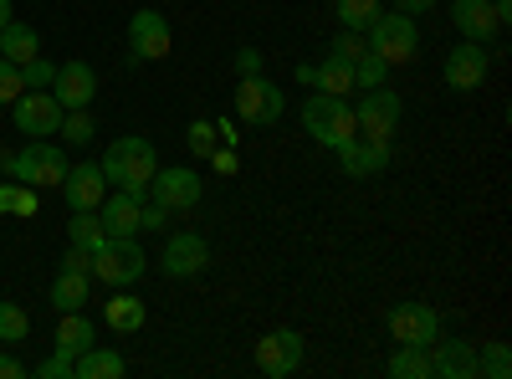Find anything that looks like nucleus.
Wrapping results in <instances>:
<instances>
[{"label": "nucleus", "mask_w": 512, "mask_h": 379, "mask_svg": "<svg viewBox=\"0 0 512 379\" xmlns=\"http://www.w3.org/2000/svg\"><path fill=\"white\" fill-rule=\"evenodd\" d=\"M31 339V313L21 303H0V344H26Z\"/></svg>", "instance_id": "29"}, {"label": "nucleus", "mask_w": 512, "mask_h": 379, "mask_svg": "<svg viewBox=\"0 0 512 379\" xmlns=\"http://www.w3.org/2000/svg\"><path fill=\"white\" fill-rule=\"evenodd\" d=\"M328 52H333V57H344V62H359V57L369 52V47H364V31H338Z\"/></svg>", "instance_id": "35"}, {"label": "nucleus", "mask_w": 512, "mask_h": 379, "mask_svg": "<svg viewBox=\"0 0 512 379\" xmlns=\"http://www.w3.org/2000/svg\"><path fill=\"white\" fill-rule=\"evenodd\" d=\"M123 374V354L118 349H82L77 359H72V379H118Z\"/></svg>", "instance_id": "22"}, {"label": "nucleus", "mask_w": 512, "mask_h": 379, "mask_svg": "<svg viewBox=\"0 0 512 379\" xmlns=\"http://www.w3.org/2000/svg\"><path fill=\"white\" fill-rule=\"evenodd\" d=\"M67 236H72V246H82V251H98V246L108 241V231H103V221H98V210H72Z\"/></svg>", "instance_id": "28"}, {"label": "nucleus", "mask_w": 512, "mask_h": 379, "mask_svg": "<svg viewBox=\"0 0 512 379\" xmlns=\"http://www.w3.org/2000/svg\"><path fill=\"white\" fill-rule=\"evenodd\" d=\"M303 129L323 144V149H344L354 134H359V123H354V108L349 98H333V93H313L303 98Z\"/></svg>", "instance_id": "2"}, {"label": "nucleus", "mask_w": 512, "mask_h": 379, "mask_svg": "<svg viewBox=\"0 0 512 379\" xmlns=\"http://www.w3.org/2000/svg\"><path fill=\"white\" fill-rule=\"evenodd\" d=\"M11 21H16V16H11V0H0V31H6Z\"/></svg>", "instance_id": "49"}, {"label": "nucleus", "mask_w": 512, "mask_h": 379, "mask_svg": "<svg viewBox=\"0 0 512 379\" xmlns=\"http://www.w3.org/2000/svg\"><path fill=\"white\" fill-rule=\"evenodd\" d=\"M62 267H72V272H93V251H82V246H67Z\"/></svg>", "instance_id": "43"}, {"label": "nucleus", "mask_w": 512, "mask_h": 379, "mask_svg": "<svg viewBox=\"0 0 512 379\" xmlns=\"http://www.w3.org/2000/svg\"><path fill=\"white\" fill-rule=\"evenodd\" d=\"M11 200H16V180L0 185V216H11Z\"/></svg>", "instance_id": "47"}, {"label": "nucleus", "mask_w": 512, "mask_h": 379, "mask_svg": "<svg viewBox=\"0 0 512 379\" xmlns=\"http://www.w3.org/2000/svg\"><path fill=\"white\" fill-rule=\"evenodd\" d=\"M41 200H36V185H21L16 180V200H11V216H36Z\"/></svg>", "instance_id": "40"}, {"label": "nucleus", "mask_w": 512, "mask_h": 379, "mask_svg": "<svg viewBox=\"0 0 512 379\" xmlns=\"http://www.w3.org/2000/svg\"><path fill=\"white\" fill-rule=\"evenodd\" d=\"M333 16H338L344 31H369V21L379 16V0H338Z\"/></svg>", "instance_id": "30"}, {"label": "nucleus", "mask_w": 512, "mask_h": 379, "mask_svg": "<svg viewBox=\"0 0 512 379\" xmlns=\"http://www.w3.org/2000/svg\"><path fill=\"white\" fill-rule=\"evenodd\" d=\"M487 67H492V57H487L482 41H461V47L446 52V88H456V93L482 88V82H487Z\"/></svg>", "instance_id": "14"}, {"label": "nucleus", "mask_w": 512, "mask_h": 379, "mask_svg": "<svg viewBox=\"0 0 512 379\" xmlns=\"http://www.w3.org/2000/svg\"><path fill=\"white\" fill-rule=\"evenodd\" d=\"M159 170V159H154V144L139 139V134H128V139H113L108 154H103V180L128 190V195H149V180Z\"/></svg>", "instance_id": "1"}, {"label": "nucleus", "mask_w": 512, "mask_h": 379, "mask_svg": "<svg viewBox=\"0 0 512 379\" xmlns=\"http://www.w3.org/2000/svg\"><path fill=\"white\" fill-rule=\"evenodd\" d=\"M512 374V349L507 344H487L477 354V379H507Z\"/></svg>", "instance_id": "31"}, {"label": "nucleus", "mask_w": 512, "mask_h": 379, "mask_svg": "<svg viewBox=\"0 0 512 379\" xmlns=\"http://www.w3.org/2000/svg\"><path fill=\"white\" fill-rule=\"evenodd\" d=\"M185 144L200 154V159H210V154H216V123H190V134H185Z\"/></svg>", "instance_id": "36"}, {"label": "nucleus", "mask_w": 512, "mask_h": 379, "mask_svg": "<svg viewBox=\"0 0 512 379\" xmlns=\"http://www.w3.org/2000/svg\"><path fill=\"white\" fill-rule=\"evenodd\" d=\"M159 267H164V277H195V272H205L210 267V241L195 236V231H175L164 241Z\"/></svg>", "instance_id": "13"}, {"label": "nucleus", "mask_w": 512, "mask_h": 379, "mask_svg": "<svg viewBox=\"0 0 512 379\" xmlns=\"http://www.w3.org/2000/svg\"><path fill=\"white\" fill-rule=\"evenodd\" d=\"M164 226H169V210L144 195V205H139V231H164Z\"/></svg>", "instance_id": "38"}, {"label": "nucleus", "mask_w": 512, "mask_h": 379, "mask_svg": "<svg viewBox=\"0 0 512 379\" xmlns=\"http://www.w3.org/2000/svg\"><path fill=\"white\" fill-rule=\"evenodd\" d=\"M354 123H359V134L364 139H390L400 129V93L390 88H369L354 108Z\"/></svg>", "instance_id": "11"}, {"label": "nucleus", "mask_w": 512, "mask_h": 379, "mask_svg": "<svg viewBox=\"0 0 512 379\" xmlns=\"http://www.w3.org/2000/svg\"><path fill=\"white\" fill-rule=\"evenodd\" d=\"M303 354H308L303 333H297V328H277V333H267V339L256 344V369H262L267 379H287V374L303 369Z\"/></svg>", "instance_id": "9"}, {"label": "nucleus", "mask_w": 512, "mask_h": 379, "mask_svg": "<svg viewBox=\"0 0 512 379\" xmlns=\"http://www.w3.org/2000/svg\"><path fill=\"white\" fill-rule=\"evenodd\" d=\"M384 77H390V62H379L374 52H364L359 62H354V88H384Z\"/></svg>", "instance_id": "33"}, {"label": "nucleus", "mask_w": 512, "mask_h": 379, "mask_svg": "<svg viewBox=\"0 0 512 379\" xmlns=\"http://www.w3.org/2000/svg\"><path fill=\"white\" fill-rule=\"evenodd\" d=\"M62 190H67V210H98L103 195H108L103 164H72L67 180H62Z\"/></svg>", "instance_id": "17"}, {"label": "nucleus", "mask_w": 512, "mask_h": 379, "mask_svg": "<svg viewBox=\"0 0 512 379\" xmlns=\"http://www.w3.org/2000/svg\"><path fill=\"white\" fill-rule=\"evenodd\" d=\"M41 52V36L26 26V21H11L6 31H0V57L6 62H16V67H26L31 57Z\"/></svg>", "instance_id": "25"}, {"label": "nucleus", "mask_w": 512, "mask_h": 379, "mask_svg": "<svg viewBox=\"0 0 512 379\" xmlns=\"http://www.w3.org/2000/svg\"><path fill=\"white\" fill-rule=\"evenodd\" d=\"M31 374H36V379H72V354H62V349H57L47 364H36Z\"/></svg>", "instance_id": "39"}, {"label": "nucleus", "mask_w": 512, "mask_h": 379, "mask_svg": "<svg viewBox=\"0 0 512 379\" xmlns=\"http://www.w3.org/2000/svg\"><path fill=\"white\" fill-rule=\"evenodd\" d=\"M390 333H395V344H420V349H431L441 339V313L431 303H400L390 313Z\"/></svg>", "instance_id": "12"}, {"label": "nucleus", "mask_w": 512, "mask_h": 379, "mask_svg": "<svg viewBox=\"0 0 512 379\" xmlns=\"http://www.w3.org/2000/svg\"><path fill=\"white\" fill-rule=\"evenodd\" d=\"M57 134L62 139H72V144H93V118H88V108H67L62 113V123H57Z\"/></svg>", "instance_id": "32"}, {"label": "nucleus", "mask_w": 512, "mask_h": 379, "mask_svg": "<svg viewBox=\"0 0 512 379\" xmlns=\"http://www.w3.org/2000/svg\"><path fill=\"white\" fill-rule=\"evenodd\" d=\"M364 47L379 57V62H410L415 52H420V31H415V16H405V11H379L374 21H369V31H364Z\"/></svg>", "instance_id": "3"}, {"label": "nucleus", "mask_w": 512, "mask_h": 379, "mask_svg": "<svg viewBox=\"0 0 512 379\" xmlns=\"http://www.w3.org/2000/svg\"><path fill=\"white\" fill-rule=\"evenodd\" d=\"M139 195H128V190H113V195H103V205H98V221H103V231L108 236H139Z\"/></svg>", "instance_id": "20"}, {"label": "nucleus", "mask_w": 512, "mask_h": 379, "mask_svg": "<svg viewBox=\"0 0 512 379\" xmlns=\"http://www.w3.org/2000/svg\"><path fill=\"white\" fill-rule=\"evenodd\" d=\"M52 77H57V67L41 62V57H31V62L21 67V82H26V88H52Z\"/></svg>", "instance_id": "37"}, {"label": "nucleus", "mask_w": 512, "mask_h": 379, "mask_svg": "<svg viewBox=\"0 0 512 379\" xmlns=\"http://www.w3.org/2000/svg\"><path fill=\"white\" fill-rule=\"evenodd\" d=\"M52 98H57L62 108H88V103L98 98L93 67H88V62H62L57 77H52Z\"/></svg>", "instance_id": "16"}, {"label": "nucleus", "mask_w": 512, "mask_h": 379, "mask_svg": "<svg viewBox=\"0 0 512 379\" xmlns=\"http://www.w3.org/2000/svg\"><path fill=\"white\" fill-rule=\"evenodd\" d=\"M282 108H287V98H282V88L272 77H241L236 82V118L241 123H251V129H272V123L282 118Z\"/></svg>", "instance_id": "5"}, {"label": "nucleus", "mask_w": 512, "mask_h": 379, "mask_svg": "<svg viewBox=\"0 0 512 379\" xmlns=\"http://www.w3.org/2000/svg\"><path fill=\"white\" fill-rule=\"evenodd\" d=\"M236 72L256 77V72H262V52H256V47H236Z\"/></svg>", "instance_id": "41"}, {"label": "nucleus", "mask_w": 512, "mask_h": 379, "mask_svg": "<svg viewBox=\"0 0 512 379\" xmlns=\"http://www.w3.org/2000/svg\"><path fill=\"white\" fill-rule=\"evenodd\" d=\"M338 154V170H344L349 180H369L379 170H390V139H349Z\"/></svg>", "instance_id": "15"}, {"label": "nucleus", "mask_w": 512, "mask_h": 379, "mask_svg": "<svg viewBox=\"0 0 512 379\" xmlns=\"http://www.w3.org/2000/svg\"><path fill=\"white\" fill-rule=\"evenodd\" d=\"M210 164H216V175H236V164H241V159H236V144H226V149L216 144V154H210Z\"/></svg>", "instance_id": "42"}, {"label": "nucleus", "mask_w": 512, "mask_h": 379, "mask_svg": "<svg viewBox=\"0 0 512 379\" xmlns=\"http://www.w3.org/2000/svg\"><path fill=\"white\" fill-rule=\"evenodd\" d=\"M26 374H31V369H26L16 354H0V379H26Z\"/></svg>", "instance_id": "44"}, {"label": "nucleus", "mask_w": 512, "mask_h": 379, "mask_svg": "<svg viewBox=\"0 0 512 379\" xmlns=\"http://www.w3.org/2000/svg\"><path fill=\"white\" fill-rule=\"evenodd\" d=\"M67 154H62V144H47V139H31L21 154H16V170H11V180H21V185H36V190H47V185H62L67 180Z\"/></svg>", "instance_id": "6"}, {"label": "nucleus", "mask_w": 512, "mask_h": 379, "mask_svg": "<svg viewBox=\"0 0 512 379\" xmlns=\"http://www.w3.org/2000/svg\"><path fill=\"white\" fill-rule=\"evenodd\" d=\"M149 257H144V246L134 236H108L98 251H93V277L108 282V287H134L144 277Z\"/></svg>", "instance_id": "4"}, {"label": "nucleus", "mask_w": 512, "mask_h": 379, "mask_svg": "<svg viewBox=\"0 0 512 379\" xmlns=\"http://www.w3.org/2000/svg\"><path fill=\"white\" fill-rule=\"evenodd\" d=\"M390 374H395V379H436V374H431V349L400 344V349L390 354Z\"/></svg>", "instance_id": "27"}, {"label": "nucleus", "mask_w": 512, "mask_h": 379, "mask_svg": "<svg viewBox=\"0 0 512 379\" xmlns=\"http://www.w3.org/2000/svg\"><path fill=\"white\" fill-rule=\"evenodd\" d=\"M431 374H441V379H477V344L436 339L431 344Z\"/></svg>", "instance_id": "18"}, {"label": "nucleus", "mask_w": 512, "mask_h": 379, "mask_svg": "<svg viewBox=\"0 0 512 379\" xmlns=\"http://www.w3.org/2000/svg\"><path fill=\"white\" fill-rule=\"evenodd\" d=\"M395 11H405V16H425V11H436V0H395Z\"/></svg>", "instance_id": "45"}, {"label": "nucleus", "mask_w": 512, "mask_h": 379, "mask_svg": "<svg viewBox=\"0 0 512 379\" xmlns=\"http://www.w3.org/2000/svg\"><path fill=\"white\" fill-rule=\"evenodd\" d=\"M11 170H16V154H11V149H0V175H11Z\"/></svg>", "instance_id": "48"}, {"label": "nucleus", "mask_w": 512, "mask_h": 379, "mask_svg": "<svg viewBox=\"0 0 512 379\" xmlns=\"http://www.w3.org/2000/svg\"><path fill=\"white\" fill-rule=\"evenodd\" d=\"M313 88H318V93H333V98H349V93H354V62H344V57L328 52V62L313 67Z\"/></svg>", "instance_id": "23"}, {"label": "nucleus", "mask_w": 512, "mask_h": 379, "mask_svg": "<svg viewBox=\"0 0 512 379\" xmlns=\"http://www.w3.org/2000/svg\"><path fill=\"white\" fill-rule=\"evenodd\" d=\"M451 26H456L466 41H482V47L502 31L497 16H492V0H451Z\"/></svg>", "instance_id": "19"}, {"label": "nucleus", "mask_w": 512, "mask_h": 379, "mask_svg": "<svg viewBox=\"0 0 512 379\" xmlns=\"http://www.w3.org/2000/svg\"><path fill=\"white\" fill-rule=\"evenodd\" d=\"M149 195L169 210V216H180V210H195V205H200L205 185H200V175H195V170H185V164H169V170H154Z\"/></svg>", "instance_id": "10"}, {"label": "nucleus", "mask_w": 512, "mask_h": 379, "mask_svg": "<svg viewBox=\"0 0 512 379\" xmlns=\"http://www.w3.org/2000/svg\"><path fill=\"white\" fill-rule=\"evenodd\" d=\"M93 344H98V328L82 318V308H77V313H62V323H57V349L77 359L82 349H93Z\"/></svg>", "instance_id": "24"}, {"label": "nucleus", "mask_w": 512, "mask_h": 379, "mask_svg": "<svg viewBox=\"0 0 512 379\" xmlns=\"http://www.w3.org/2000/svg\"><path fill=\"white\" fill-rule=\"evenodd\" d=\"M103 318H108L113 333H139L149 313H144V303L134 298V292H113V303L103 308Z\"/></svg>", "instance_id": "26"}, {"label": "nucleus", "mask_w": 512, "mask_h": 379, "mask_svg": "<svg viewBox=\"0 0 512 379\" xmlns=\"http://www.w3.org/2000/svg\"><path fill=\"white\" fill-rule=\"evenodd\" d=\"M169 47H175V31L159 11H134L128 16V62H164Z\"/></svg>", "instance_id": "7"}, {"label": "nucleus", "mask_w": 512, "mask_h": 379, "mask_svg": "<svg viewBox=\"0 0 512 379\" xmlns=\"http://www.w3.org/2000/svg\"><path fill=\"white\" fill-rule=\"evenodd\" d=\"M492 16H497V26H507L512 21V0H492Z\"/></svg>", "instance_id": "46"}, {"label": "nucleus", "mask_w": 512, "mask_h": 379, "mask_svg": "<svg viewBox=\"0 0 512 379\" xmlns=\"http://www.w3.org/2000/svg\"><path fill=\"white\" fill-rule=\"evenodd\" d=\"M88 287H93V272H72V267H62L57 282H52V308H57V313H77L82 303H88Z\"/></svg>", "instance_id": "21"}, {"label": "nucleus", "mask_w": 512, "mask_h": 379, "mask_svg": "<svg viewBox=\"0 0 512 379\" xmlns=\"http://www.w3.org/2000/svg\"><path fill=\"white\" fill-rule=\"evenodd\" d=\"M62 103L52 98V88H26L16 103H11V118H16V129L26 139H52L57 134V123H62Z\"/></svg>", "instance_id": "8"}, {"label": "nucleus", "mask_w": 512, "mask_h": 379, "mask_svg": "<svg viewBox=\"0 0 512 379\" xmlns=\"http://www.w3.org/2000/svg\"><path fill=\"white\" fill-rule=\"evenodd\" d=\"M21 93H26V82H21V67L0 57V108H6V103H16Z\"/></svg>", "instance_id": "34"}]
</instances>
